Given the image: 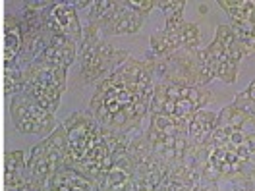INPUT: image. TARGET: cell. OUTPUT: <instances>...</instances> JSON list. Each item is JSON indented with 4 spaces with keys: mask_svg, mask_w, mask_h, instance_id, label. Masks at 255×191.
Listing matches in <instances>:
<instances>
[{
    "mask_svg": "<svg viewBox=\"0 0 255 191\" xmlns=\"http://www.w3.org/2000/svg\"><path fill=\"white\" fill-rule=\"evenodd\" d=\"M149 45L155 56H168L182 48V41H180V35H172L164 29H159L149 37Z\"/></svg>",
    "mask_w": 255,
    "mask_h": 191,
    "instance_id": "11",
    "label": "cell"
},
{
    "mask_svg": "<svg viewBox=\"0 0 255 191\" xmlns=\"http://www.w3.org/2000/svg\"><path fill=\"white\" fill-rule=\"evenodd\" d=\"M129 58V52L116 48L109 41H103L97 50L93 52L91 58H87L85 62H81V80L85 83H93L97 80H103L105 76H109L114 68L122 66Z\"/></svg>",
    "mask_w": 255,
    "mask_h": 191,
    "instance_id": "4",
    "label": "cell"
},
{
    "mask_svg": "<svg viewBox=\"0 0 255 191\" xmlns=\"http://www.w3.org/2000/svg\"><path fill=\"white\" fill-rule=\"evenodd\" d=\"M217 126V114L209 110H197L191 118L190 126H188V141L193 149H201V151H211V139L215 133Z\"/></svg>",
    "mask_w": 255,
    "mask_h": 191,
    "instance_id": "7",
    "label": "cell"
},
{
    "mask_svg": "<svg viewBox=\"0 0 255 191\" xmlns=\"http://www.w3.org/2000/svg\"><path fill=\"white\" fill-rule=\"evenodd\" d=\"M76 10H81V8H87V6H93V2L91 0H74V2H70Z\"/></svg>",
    "mask_w": 255,
    "mask_h": 191,
    "instance_id": "25",
    "label": "cell"
},
{
    "mask_svg": "<svg viewBox=\"0 0 255 191\" xmlns=\"http://www.w3.org/2000/svg\"><path fill=\"white\" fill-rule=\"evenodd\" d=\"M4 172H27L23 151H10L4 155Z\"/></svg>",
    "mask_w": 255,
    "mask_h": 191,
    "instance_id": "18",
    "label": "cell"
},
{
    "mask_svg": "<svg viewBox=\"0 0 255 191\" xmlns=\"http://www.w3.org/2000/svg\"><path fill=\"white\" fill-rule=\"evenodd\" d=\"M234 191H255V184H250V182H236L232 184Z\"/></svg>",
    "mask_w": 255,
    "mask_h": 191,
    "instance_id": "22",
    "label": "cell"
},
{
    "mask_svg": "<svg viewBox=\"0 0 255 191\" xmlns=\"http://www.w3.org/2000/svg\"><path fill=\"white\" fill-rule=\"evenodd\" d=\"M116 6H118V0H93L91 12L87 16V23H93L97 27L105 25L109 21V17L114 14Z\"/></svg>",
    "mask_w": 255,
    "mask_h": 191,
    "instance_id": "15",
    "label": "cell"
},
{
    "mask_svg": "<svg viewBox=\"0 0 255 191\" xmlns=\"http://www.w3.org/2000/svg\"><path fill=\"white\" fill-rule=\"evenodd\" d=\"M48 190L50 191H99V186H97L93 180L81 176L76 170L62 168V170H58L56 174L50 178Z\"/></svg>",
    "mask_w": 255,
    "mask_h": 191,
    "instance_id": "8",
    "label": "cell"
},
{
    "mask_svg": "<svg viewBox=\"0 0 255 191\" xmlns=\"http://www.w3.org/2000/svg\"><path fill=\"white\" fill-rule=\"evenodd\" d=\"M155 72V81L160 83H174L184 87H199V62L197 50L180 48L168 56H155L153 52L145 54Z\"/></svg>",
    "mask_w": 255,
    "mask_h": 191,
    "instance_id": "2",
    "label": "cell"
},
{
    "mask_svg": "<svg viewBox=\"0 0 255 191\" xmlns=\"http://www.w3.org/2000/svg\"><path fill=\"white\" fill-rule=\"evenodd\" d=\"M27 191H50L47 184H39V182H33L29 180V190Z\"/></svg>",
    "mask_w": 255,
    "mask_h": 191,
    "instance_id": "24",
    "label": "cell"
},
{
    "mask_svg": "<svg viewBox=\"0 0 255 191\" xmlns=\"http://www.w3.org/2000/svg\"><path fill=\"white\" fill-rule=\"evenodd\" d=\"M236 41L244 50V54H255V19L246 23H230Z\"/></svg>",
    "mask_w": 255,
    "mask_h": 191,
    "instance_id": "14",
    "label": "cell"
},
{
    "mask_svg": "<svg viewBox=\"0 0 255 191\" xmlns=\"http://www.w3.org/2000/svg\"><path fill=\"white\" fill-rule=\"evenodd\" d=\"M47 29L50 35H62L76 45H80L81 33H83L76 8L70 2H50L48 4Z\"/></svg>",
    "mask_w": 255,
    "mask_h": 191,
    "instance_id": "5",
    "label": "cell"
},
{
    "mask_svg": "<svg viewBox=\"0 0 255 191\" xmlns=\"http://www.w3.org/2000/svg\"><path fill=\"white\" fill-rule=\"evenodd\" d=\"M215 41H219L223 45L224 52L230 60H234L236 64H240V60L244 58V50L240 47V43L236 41V35L232 31L230 25H219L217 31H215Z\"/></svg>",
    "mask_w": 255,
    "mask_h": 191,
    "instance_id": "12",
    "label": "cell"
},
{
    "mask_svg": "<svg viewBox=\"0 0 255 191\" xmlns=\"http://www.w3.org/2000/svg\"><path fill=\"white\" fill-rule=\"evenodd\" d=\"M190 191H221V190H219V182L201 180V182H199V184H195Z\"/></svg>",
    "mask_w": 255,
    "mask_h": 191,
    "instance_id": "21",
    "label": "cell"
},
{
    "mask_svg": "<svg viewBox=\"0 0 255 191\" xmlns=\"http://www.w3.org/2000/svg\"><path fill=\"white\" fill-rule=\"evenodd\" d=\"M157 8H160L166 17L176 16V14H184L186 0H157Z\"/></svg>",
    "mask_w": 255,
    "mask_h": 191,
    "instance_id": "19",
    "label": "cell"
},
{
    "mask_svg": "<svg viewBox=\"0 0 255 191\" xmlns=\"http://www.w3.org/2000/svg\"><path fill=\"white\" fill-rule=\"evenodd\" d=\"M29 176L27 172H4V191H27Z\"/></svg>",
    "mask_w": 255,
    "mask_h": 191,
    "instance_id": "17",
    "label": "cell"
},
{
    "mask_svg": "<svg viewBox=\"0 0 255 191\" xmlns=\"http://www.w3.org/2000/svg\"><path fill=\"white\" fill-rule=\"evenodd\" d=\"M23 91V68L17 62L4 64V95L16 96Z\"/></svg>",
    "mask_w": 255,
    "mask_h": 191,
    "instance_id": "13",
    "label": "cell"
},
{
    "mask_svg": "<svg viewBox=\"0 0 255 191\" xmlns=\"http://www.w3.org/2000/svg\"><path fill=\"white\" fill-rule=\"evenodd\" d=\"M141 64L129 56L97 85L89 100V112L101 127L129 133L139 129L143 118L149 116V100L137 93Z\"/></svg>",
    "mask_w": 255,
    "mask_h": 191,
    "instance_id": "1",
    "label": "cell"
},
{
    "mask_svg": "<svg viewBox=\"0 0 255 191\" xmlns=\"http://www.w3.org/2000/svg\"><path fill=\"white\" fill-rule=\"evenodd\" d=\"M10 114H12V122H14L16 129L25 135H45L58 126L54 114L39 106L31 96H27L25 93L14 96V100L10 104Z\"/></svg>",
    "mask_w": 255,
    "mask_h": 191,
    "instance_id": "3",
    "label": "cell"
},
{
    "mask_svg": "<svg viewBox=\"0 0 255 191\" xmlns=\"http://www.w3.org/2000/svg\"><path fill=\"white\" fill-rule=\"evenodd\" d=\"M217 4L232 19L230 23H246L255 19V0H219Z\"/></svg>",
    "mask_w": 255,
    "mask_h": 191,
    "instance_id": "10",
    "label": "cell"
},
{
    "mask_svg": "<svg viewBox=\"0 0 255 191\" xmlns=\"http://www.w3.org/2000/svg\"><path fill=\"white\" fill-rule=\"evenodd\" d=\"M128 6L133 10V12H137V14H141V16H147L153 8H157V0H126Z\"/></svg>",
    "mask_w": 255,
    "mask_h": 191,
    "instance_id": "20",
    "label": "cell"
},
{
    "mask_svg": "<svg viewBox=\"0 0 255 191\" xmlns=\"http://www.w3.org/2000/svg\"><path fill=\"white\" fill-rule=\"evenodd\" d=\"M143 19L145 17L141 16V14H137V12H133V10L128 6L126 0H124V2H118L114 14H112V16L109 17V21H107L105 25H101L99 29L103 31L105 37H109V35H122V33L133 35V33H137L141 29Z\"/></svg>",
    "mask_w": 255,
    "mask_h": 191,
    "instance_id": "6",
    "label": "cell"
},
{
    "mask_svg": "<svg viewBox=\"0 0 255 191\" xmlns=\"http://www.w3.org/2000/svg\"><path fill=\"white\" fill-rule=\"evenodd\" d=\"M180 41H182V48L186 50H199V41H201L199 27L191 21H184L180 29Z\"/></svg>",
    "mask_w": 255,
    "mask_h": 191,
    "instance_id": "16",
    "label": "cell"
},
{
    "mask_svg": "<svg viewBox=\"0 0 255 191\" xmlns=\"http://www.w3.org/2000/svg\"><path fill=\"white\" fill-rule=\"evenodd\" d=\"M242 95L246 96V98H248V100H250V102H252V104L255 106V80L250 83V87H248V89H246Z\"/></svg>",
    "mask_w": 255,
    "mask_h": 191,
    "instance_id": "23",
    "label": "cell"
},
{
    "mask_svg": "<svg viewBox=\"0 0 255 191\" xmlns=\"http://www.w3.org/2000/svg\"><path fill=\"white\" fill-rule=\"evenodd\" d=\"M23 45V29L21 17L8 14L4 17V64H12L17 60Z\"/></svg>",
    "mask_w": 255,
    "mask_h": 191,
    "instance_id": "9",
    "label": "cell"
}]
</instances>
